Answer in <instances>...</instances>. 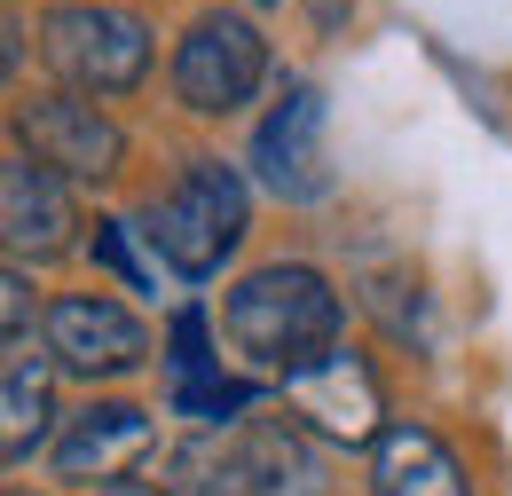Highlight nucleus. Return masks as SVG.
<instances>
[{"instance_id": "1", "label": "nucleus", "mask_w": 512, "mask_h": 496, "mask_svg": "<svg viewBox=\"0 0 512 496\" xmlns=\"http://www.w3.org/2000/svg\"><path fill=\"white\" fill-rule=\"evenodd\" d=\"M339 323H347V308H339L331 276L308 268V260H268L253 276H237L229 300H221L229 347L276 378H300L316 363H331L339 355Z\"/></svg>"}, {"instance_id": "2", "label": "nucleus", "mask_w": 512, "mask_h": 496, "mask_svg": "<svg viewBox=\"0 0 512 496\" xmlns=\"http://www.w3.org/2000/svg\"><path fill=\"white\" fill-rule=\"evenodd\" d=\"M245 221H253V197H245V182L221 166V158H190L182 174H174V189L150 205V245H158V260L182 276V284H205V276H221V260L245 245Z\"/></svg>"}, {"instance_id": "3", "label": "nucleus", "mask_w": 512, "mask_h": 496, "mask_svg": "<svg viewBox=\"0 0 512 496\" xmlns=\"http://www.w3.org/2000/svg\"><path fill=\"white\" fill-rule=\"evenodd\" d=\"M40 56L79 95H127L150 71V24L111 0H64L40 16Z\"/></svg>"}, {"instance_id": "4", "label": "nucleus", "mask_w": 512, "mask_h": 496, "mask_svg": "<svg viewBox=\"0 0 512 496\" xmlns=\"http://www.w3.org/2000/svg\"><path fill=\"white\" fill-rule=\"evenodd\" d=\"M260 79H268V40H260L245 16H229V8L197 16L190 32H182V48H174V95H182V111H197V119L245 111L260 95Z\"/></svg>"}, {"instance_id": "5", "label": "nucleus", "mask_w": 512, "mask_h": 496, "mask_svg": "<svg viewBox=\"0 0 512 496\" xmlns=\"http://www.w3.org/2000/svg\"><path fill=\"white\" fill-rule=\"evenodd\" d=\"M16 150L40 158L56 182H103V174H119L127 134H119V119L95 111V95L56 87V95H24L16 103Z\"/></svg>"}, {"instance_id": "6", "label": "nucleus", "mask_w": 512, "mask_h": 496, "mask_svg": "<svg viewBox=\"0 0 512 496\" xmlns=\"http://www.w3.org/2000/svg\"><path fill=\"white\" fill-rule=\"evenodd\" d=\"M40 347H48V363L71 371V378H127V371L150 363V331H142L119 300H103V292H64V300H48Z\"/></svg>"}, {"instance_id": "7", "label": "nucleus", "mask_w": 512, "mask_h": 496, "mask_svg": "<svg viewBox=\"0 0 512 496\" xmlns=\"http://www.w3.org/2000/svg\"><path fill=\"white\" fill-rule=\"evenodd\" d=\"M253 174L284 205H316L323 189H331V166H323V95L308 79H292L284 103L253 126Z\"/></svg>"}, {"instance_id": "8", "label": "nucleus", "mask_w": 512, "mask_h": 496, "mask_svg": "<svg viewBox=\"0 0 512 496\" xmlns=\"http://www.w3.org/2000/svg\"><path fill=\"white\" fill-rule=\"evenodd\" d=\"M284 410L308 426V434L323 441H347V449H363V441H379L386 426V402H379V378H371V363L363 355H331V363H316V371L284 378Z\"/></svg>"}, {"instance_id": "9", "label": "nucleus", "mask_w": 512, "mask_h": 496, "mask_svg": "<svg viewBox=\"0 0 512 496\" xmlns=\"http://www.w3.org/2000/svg\"><path fill=\"white\" fill-rule=\"evenodd\" d=\"M158 449V418L142 402H87L56 434V481H79V489H119L134 465Z\"/></svg>"}, {"instance_id": "10", "label": "nucleus", "mask_w": 512, "mask_h": 496, "mask_svg": "<svg viewBox=\"0 0 512 496\" xmlns=\"http://www.w3.org/2000/svg\"><path fill=\"white\" fill-rule=\"evenodd\" d=\"M71 197L64 182L40 166V158H24V150H8V166H0V237H8V252L24 260H48V252L71 245Z\"/></svg>"}, {"instance_id": "11", "label": "nucleus", "mask_w": 512, "mask_h": 496, "mask_svg": "<svg viewBox=\"0 0 512 496\" xmlns=\"http://www.w3.org/2000/svg\"><path fill=\"white\" fill-rule=\"evenodd\" d=\"M371 489L379 496H473L465 465L449 457V441L426 434V426H386L371 441Z\"/></svg>"}, {"instance_id": "12", "label": "nucleus", "mask_w": 512, "mask_h": 496, "mask_svg": "<svg viewBox=\"0 0 512 496\" xmlns=\"http://www.w3.org/2000/svg\"><path fill=\"white\" fill-rule=\"evenodd\" d=\"M48 371H56L48 347L32 355V339H8V371H0V449H8V465H24L48 441V418H56Z\"/></svg>"}, {"instance_id": "13", "label": "nucleus", "mask_w": 512, "mask_h": 496, "mask_svg": "<svg viewBox=\"0 0 512 496\" xmlns=\"http://www.w3.org/2000/svg\"><path fill=\"white\" fill-rule=\"evenodd\" d=\"M245 481H253V496H323V465L292 418H253L245 426Z\"/></svg>"}, {"instance_id": "14", "label": "nucleus", "mask_w": 512, "mask_h": 496, "mask_svg": "<svg viewBox=\"0 0 512 496\" xmlns=\"http://www.w3.org/2000/svg\"><path fill=\"white\" fill-rule=\"evenodd\" d=\"M166 496H253V481H245V449L182 441V449H174V481H166Z\"/></svg>"}, {"instance_id": "15", "label": "nucleus", "mask_w": 512, "mask_h": 496, "mask_svg": "<svg viewBox=\"0 0 512 496\" xmlns=\"http://www.w3.org/2000/svg\"><path fill=\"white\" fill-rule=\"evenodd\" d=\"M245 410H253V386L229 378V371L182 378V386H174V418H197V426H221V418H245Z\"/></svg>"}, {"instance_id": "16", "label": "nucleus", "mask_w": 512, "mask_h": 496, "mask_svg": "<svg viewBox=\"0 0 512 496\" xmlns=\"http://www.w3.org/2000/svg\"><path fill=\"white\" fill-rule=\"evenodd\" d=\"M166 371H174V386H182V378H213V371H221L213 331H205V308L174 315V331H166Z\"/></svg>"}, {"instance_id": "17", "label": "nucleus", "mask_w": 512, "mask_h": 496, "mask_svg": "<svg viewBox=\"0 0 512 496\" xmlns=\"http://www.w3.org/2000/svg\"><path fill=\"white\" fill-rule=\"evenodd\" d=\"M127 237H134L127 221H95V237H87V252H95V260H103V268H111V276H119L127 292H150L158 276H150V268L134 260V245H127Z\"/></svg>"}, {"instance_id": "18", "label": "nucleus", "mask_w": 512, "mask_h": 496, "mask_svg": "<svg viewBox=\"0 0 512 496\" xmlns=\"http://www.w3.org/2000/svg\"><path fill=\"white\" fill-rule=\"evenodd\" d=\"M0 292H8V300H0V308H8V339H24V315H32V284H24V268H8Z\"/></svg>"}, {"instance_id": "19", "label": "nucleus", "mask_w": 512, "mask_h": 496, "mask_svg": "<svg viewBox=\"0 0 512 496\" xmlns=\"http://www.w3.org/2000/svg\"><path fill=\"white\" fill-rule=\"evenodd\" d=\"M103 496H166V489H142V481H119V489H103Z\"/></svg>"}, {"instance_id": "20", "label": "nucleus", "mask_w": 512, "mask_h": 496, "mask_svg": "<svg viewBox=\"0 0 512 496\" xmlns=\"http://www.w3.org/2000/svg\"><path fill=\"white\" fill-rule=\"evenodd\" d=\"M8 496H24V489H8Z\"/></svg>"}]
</instances>
